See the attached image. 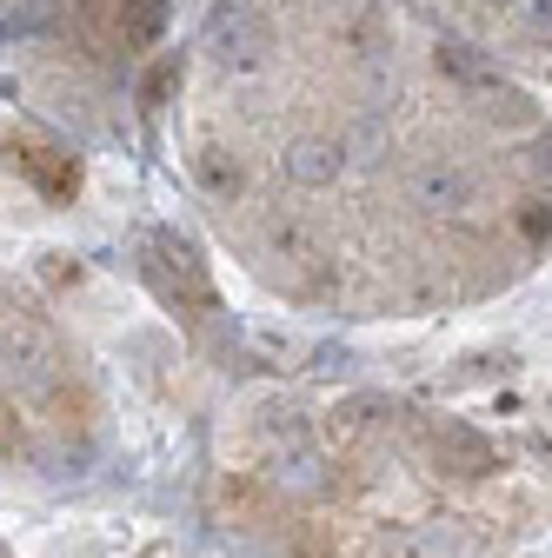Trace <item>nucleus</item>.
Segmentation results:
<instances>
[{
	"instance_id": "7",
	"label": "nucleus",
	"mask_w": 552,
	"mask_h": 558,
	"mask_svg": "<svg viewBox=\"0 0 552 558\" xmlns=\"http://www.w3.org/2000/svg\"><path fill=\"white\" fill-rule=\"evenodd\" d=\"M173 81H180V53H173V60H160L154 74H147V100H167V94H173Z\"/></svg>"
},
{
	"instance_id": "4",
	"label": "nucleus",
	"mask_w": 552,
	"mask_h": 558,
	"mask_svg": "<svg viewBox=\"0 0 552 558\" xmlns=\"http://www.w3.org/2000/svg\"><path fill=\"white\" fill-rule=\"evenodd\" d=\"M433 452H440V465H446V472H466V478L493 472V446L479 439L472 426H453V418H446V426L433 433Z\"/></svg>"
},
{
	"instance_id": "1",
	"label": "nucleus",
	"mask_w": 552,
	"mask_h": 558,
	"mask_svg": "<svg viewBox=\"0 0 552 558\" xmlns=\"http://www.w3.org/2000/svg\"><path fill=\"white\" fill-rule=\"evenodd\" d=\"M206 47H214L220 66H260L266 47H273V27L260 21V8H247V0H214V14H206Z\"/></svg>"
},
{
	"instance_id": "8",
	"label": "nucleus",
	"mask_w": 552,
	"mask_h": 558,
	"mask_svg": "<svg viewBox=\"0 0 552 558\" xmlns=\"http://www.w3.org/2000/svg\"><path fill=\"white\" fill-rule=\"evenodd\" d=\"M487 8H506V14H513V8H519V0H487Z\"/></svg>"
},
{
	"instance_id": "6",
	"label": "nucleus",
	"mask_w": 552,
	"mask_h": 558,
	"mask_svg": "<svg viewBox=\"0 0 552 558\" xmlns=\"http://www.w3.org/2000/svg\"><path fill=\"white\" fill-rule=\"evenodd\" d=\"M506 21H513V34H519V40L552 47V0H519V8H513Z\"/></svg>"
},
{
	"instance_id": "2",
	"label": "nucleus",
	"mask_w": 552,
	"mask_h": 558,
	"mask_svg": "<svg viewBox=\"0 0 552 558\" xmlns=\"http://www.w3.org/2000/svg\"><path fill=\"white\" fill-rule=\"evenodd\" d=\"M339 167H347V140H326V133H300V140H287V154H280V173L293 186H333Z\"/></svg>"
},
{
	"instance_id": "5",
	"label": "nucleus",
	"mask_w": 552,
	"mask_h": 558,
	"mask_svg": "<svg viewBox=\"0 0 552 558\" xmlns=\"http://www.w3.org/2000/svg\"><path fill=\"white\" fill-rule=\"evenodd\" d=\"M193 180H200L206 193H220V199L240 193V167H233V154H220V147H200V154H193Z\"/></svg>"
},
{
	"instance_id": "3",
	"label": "nucleus",
	"mask_w": 552,
	"mask_h": 558,
	"mask_svg": "<svg viewBox=\"0 0 552 558\" xmlns=\"http://www.w3.org/2000/svg\"><path fill=\"white\" fill-rule=\"evenodd\" d=\"M14 167H21L40 193H74V186H81L74 154H53V147H40V140H14Z\"/></svg>"
}]
</instances>
